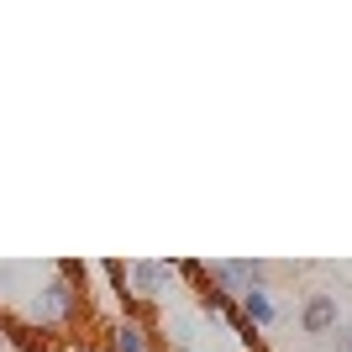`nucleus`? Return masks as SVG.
I'll return each mask as SVG.
<instances>
[{"mask_svg": "<svg viewBox=\"0 0 352 352\" xmlns=\"http://www.w3.org/2000/svg\"><path fill=\"white\" fill-rule=\"evenodd\" d=\"M179 279V263H147V258H132L126 263V284H132V300L137 305H163V294L174 289Z\"/></svg>", "mask_w": 352, "mask_h": 352, "instance_id": "obj_1", "label": "nucleus"}, {"mask_svg": "<svg viewBox=\"0 0 352 352\" xmlns=\"http://www.w3.org/2000/svg\"><path fill=\"white\" fill-rule=\"evenodd\" d=\"M206 279L236 300L242 289H252V284L268 279V263H263V258H226V263H206Z\"/></svg>", "mask_w": 352, "mask_h": 352, "instance_id": "obj_2", "label": "nucleus"}, {"mask_svg": "<svg viewBox=\"0 0 352 352\" xmlns=\"http://www.w3.org/2000/svg\"><path fill=\"white\" fill-rule=\"evenodd\" d=\"M337 326H342L337 294H331V289H310L305 305H300V331H305V337H331Z\"/></svg>", "mask_w": 352, "mask_h": 352, "instance_id": "obj_3", "label": "nucleus"}, {"mask_svg": "<svg viewBox=\"0 0 352 352\" xmlns=\"http://www.w3.org/2000/svg\"><path fill=\"white\" fill-rule=\"evenodd\" d=\"M236 310H242V321H248L252 331H268V326L279 321V305H274L268 284H252V289H242V294H236Z\"/></svg>", "mask_w": 352, "mask_h": 352, "instance_id": "obj_4", "label": "nucleus"}, {"mask_svg": "<svg viewBox=\"0 0 352 352\" xmlns=\"http://www.w3.org/2000/svg\"><path fill=\"white\" fill-rule=\"evenodd\" d=\"M105 347L111 352H158L153 347V326H142V321H116L111 337H105Z\"/></svg>", "mask_w": 352, "mask_h": 352, "instance_id": "obj_5", "label": "nucleus"}, {"mask_svg": "<svg viewBox=\"0 0 352 352\" xmlns=\"http://www.w3.org/2000/svg\"><path fill=\"white\" fill-rule=\"evenodd\" d=\"M331 352H352V326H337V331H331Z\"/></svg>", "mask_w": 352, "mask_h": 352, "instance_id": "obj_6", "label": "nucleus"}, {"mask_svg": "<svg viewBox=\"0 0 352 352\" xmlns=\"http://www.w3.org/2000/svg\"><path fill=\"white\" fill-rule=\"evenodd\" d=\"M0 352H6V337H0Z\"/></svg>", "mask_w": 352, "mask_h": 352, "instance_id": "obj_7", "label": "nucleus"}]
</instances>
